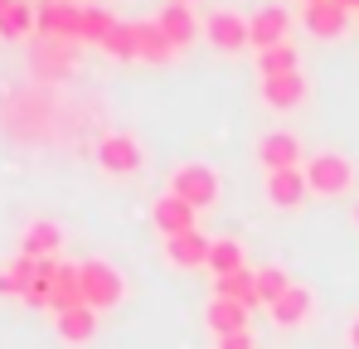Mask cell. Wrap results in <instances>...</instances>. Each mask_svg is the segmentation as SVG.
<instances>
[{
  "label": "cell",
  "mask_w": 359,
  "mask_h": 349,
  "mask_svg": "<svg viewBox=\"0 0 359 349\" xmlns=\"http://www.w3.org/2000/svg\"><path fill=\"white\" fill-rule=\"evenodd\" d=\"M219 349H257V345H252V330H238V335H219Z\"/></svg>",
  "instance_id": "f1b7e54d"
},
{
  "label": "cell",
  "mask_w": 359,
  "mask_h": 349,
  "mask_svg": "<svg viewBox=\"0 0 359 349\" xmlns=\"http://www.w3.org/2000/svg\"><path fill=\"white\" fill-rule=\"evenodd\" d=\"M301 5H316V0H301Z\"/></svg>",
  "instance_id": "e575fe53"
},
{
  "label": "cell",
  "mask_w": 359,
  "mask_h": 349,
  "mask_svg": "<svg viewBox=\"0 0 359 349\" xmlns=\"http://www.w3.org/2000/svg\"><path fill=\"white\" fill-rule=\"evenodd\" d=\"M151 224H156L161 238H180V233H194V228H199V209H189L180 194L165 189V194L151 204Z\"/></svg>",
  "instance_id": "9c48e42d"
},
{
  "label": "cell",
  "mask_w": 359,
  "mask_h": 349,
  "mask_svg": "<svg viewBox=\"0 0 359 349\" xmlns=\"http://www.w3.org/2000/svg\"><path fill=\"white\" fill-rule=\"evenodd\" d=\"M350 224H355V233H359V199H355V214H350Z\"/></svg>",
  "instance_id": "4dcf8cb0"
},
{
  "label": "cell",
  "mask_w": 359,
  "mask_h": 349,
  "mask_svg": "<svg viewBox=\"0 0 359 349\" xmlns=\"http://www.w3.org/2000/svg\"><path fill=\"white\" fill-rule=\"evenodd\" d=\"M117 29V15L112 10H102V5H88V15H83V44H97L102 49V39Z\"/></svg>",
  "instance_id": "83f0119b"
},
{
  "label": "cell",
  "mask_w": 359,
  "mask_h": 349,
  "mask_svg": "<svg viewBox=\"0 0 359 349\" xmlns=\"http://www.w3.org/2000/svg\"><path fill=\"white\" fill-rule=\"evenodd\" d=\"M10 5H15V0H0V15H5V10H10Z\"/></svg>",
  "instance_id": "d6a6232c"
},
{
  "label": "cell",
  "mask_w": 359,
  "mask_h": 349,
  "mask_svg": "<svg viewBox=\"0 0 359 349\" xmlns=\"http://www.w3.org/2000/svg\"><path fill=\"white\" fill-rule=\"evenodd\" d=\"M345 349H359V310L350 315V325H345Z\"/></svg>",
  "instance_id": "f546056e"
},
{
  "label": "cell",
  "mask_w": 359,
  "mask_h": 349,
  "mask_svg": "<svg viewBox=\"0 0 359 349\" xmlns=\"http://www.w3.org/2000/svg\"><path fill=\"white\" fill-rule=\"evenodd\" d=\"M209 238L194 228V233H180V238H165V262L170 267H184V272H194V267H204L209 262Z\"/></svg>",
  "instance_id": "2e32d148"
},
{
  "label": "cell",
  "mask_w": 359,
  "mask_h": 349,
  "mask_svg": "<svg viewBox=\"0 0 359 349\" xmlns=\"http://www.w3.org/2000/svg\"><path fill=\"white\" fill-rule=\"evenodd\" d=\"M34 272H39V262L25 257V252H15L10 262H0V296H29Z\"/></svg>",
  "instance_id": "d6986e66"
},
{
  "label": "cell",
  "mask_w": 359,
  "mask_h": 349,
  "mask_svg": "<svg viewBox=\"0 0 359 349\" xmlns=\"http://www.w3.org/2000/svg\"><path fill=\"white\" fill-rule=\"evenodd\" d=\"M165 189L180 194L189 209L209 214V209L219 204V194H224V179H219V170H214L209 160H180L175 170H170V184H165Z\"/></svg>",
  "instance_id": "6da1fadb"
},
{
  "label": "cell",
  "mask_w": 359,
  "mask_h": 349,
  "mask_svg": "<svg viewBox=\"0 0 359 349\" xmlns=\"http://www.w3.org/2000/svg\"><path fill=\"white\" fill-rule=\"evenodd\" d=\"M311 310H316V296H311L306 287H292L282 301H272V306H267V320H272L277 330H297V325L311 320Z\"/></svg>",
  "instance_id": "9a60e30c"
},
{
  "label": "cell",
  "mask_w": 359,
  "mask_h": 349,
  "mask_svg": "<svg viewBox=\"0 0 359 349\" xmlns=\"http://www.w3.org/2000/svg\"><path fill=\"white\" fill-rule=\"evenodd\" d=\"M277 44H292V10L287 5H257L248 15V49H277Z\"/></svg>",
  "instance_id": "8992f818"
},
{
  "label": "cell",
  "mask_w": 359,
  "mask_h": 349,
  "mask_svg": "<svg viewBox=\"0 0 359 349\" xmlns=\"http://www.w3.org/2000/svg\"><path fill=\"white\" fill-rule=\"evenodd\" d=\"M29 29H39V10L29 0H15L5 15H0V39H25Z\"/></svg>",
  "instance_id": "d4e9b609"
},
{
  "label": "cell",
  "mask_w": 359,
  "mask_h": 349,
  "mask_svg": "<svg viewBox=\"0 0 359 349\" xmlns=\"http://www.w3.org/2000/svg\"><path fill=\"white\" fill-rule=\"evenodd\" d=\"M102 54H112V58H141V49H136V20H117V29L102 39Z\"/></svg>",
  "instance_id": "4316f807"
},
{
  "label": "cell",
  "mask_w": 359,
  "mask_h": 349,
  "mask_svg": "<svg viewBox=\"0 0 359 349\" xmlns=\"http://www.w3.org/2000/svg\"><path fill=\"white\" fill-rule=\"evenodd\" d=\"M204 39H209V49H219V54H243V49H248V15L229 10V5H214V10L204 15Z\"/></svg>",
  "instance_id": "52a82bcc"
},
{
  "label": "cell",
  "mask_w": 359,
  "mask_h": 349,
  "mask_svg": "<svg viewBox=\"0 0 359 349\" xmlns=\"http://www.w3.org/2000/svg\"><path fill=\"white\" fill-rule=\"evenodd\" d=\"M156 25L165 29V39L184 49V44H194L199 39V15H194V5H180V0H165L161 5V15H156Z\"/></svg>",
  "instance_id": "5bb4252c"
},
{
  "label": "cell",
  "mask_w": 359,
  "mask_h": 349,
  "mask_svg": "<svg viewBox=\"0 0 359 349\" xmlns=\"http://www.w3.org/2000/svg\"><path fill=\"white\" fill-rule=\"evenodd\" d=\"M93 156H97V170L112 174V179H131V174L146 170V146H141V136H131V131H107Z\"/></svg>",
  "instance_id": "277c9868"
},
{
  "label": "cell",
  "mask_w": 359,
  "mask_h": 349,
  "mask_svg": "<svg viewBox=\"0 0 359 349\" xmlns=\"http://www.w3.org/2000/svg\"><path fill=\"white\" fill-rule=\"evenodd\" d=\"M248 306H238V301H229V296H214L209 306H204V325L214 330V335H238V330H248Z\"/></svg>",
  "instance_id": "e0dca14e"
},
{
  "label": "cell",
  "mask_w": 359,
  "mask_h": 349,
  "mask_svg": "<svg viewBox=\"0 0 359 349\" xmlns=\"http://www.w3.org/2000/svg\"><path fill=\"white\" fill-rule=\"evenodd\" d=\"M78 287H83V306L112 310V306H121V296H126V277H121L107 257H88V262H78Z\"/></svg>",
  "instance_id": "3957f363"
},
{
  "label": "cell",
  "mask_w": 359,
  "mask_h": 349,
  "mask_svg": "<svg viewBox=\"0 0 359 349\" xmlns=\"http://www.w3.org/2000/svg\"><path fill=\"white\" fill-rule=\"evenodd\" d=\"M252 156H257V165H262L267 174H272V170H297V165H306L301 136H297V131H287V126L262 131V136H257V146H252Z\"/></svg>",
  "instance_id": "5b68a950"
},
{
  "label": "cell",
  "mask_w": 359,
  "mask_h": 349,
  "mask_svg": "<svg viewBox=\"0 0 359 349\" xmlns=\"http://www.w3.org/2000/svg\"><path fill=\"white\" fill-rule=\"evenodd\" d=\"M20 252H25V257H34V262L59 257V252H63V228L54 224V219H29L25 233H20Z\"/></svg>",
  "instance_id": "7c38bea8"
},
{
  "label": "cell",
  "mask_w": 359,
  "mask_h": 349,
  "mask_svg": "<svg viewBox=\"0 0 359 349\" xmlns=\"http://www.w3.org/2000/svg\"><path fill=\"white\" fill-rule=\"evenodd\" d=\"M214 296H229V301H238L248 310L262 306V301H257V277H252V267H248V272H229V277H214Z\"/></svg>",
  "instance_id": "603a6c76"
},
{
  "label": "cell",
  "mask_w": 359,
  "mask_h": 349,
  "mask_svg": "<svg viewBox=\"0 0 359 349\" xmlns=\"http://www.w3.org/2000/svg\"><path fill=\"white\" fill-rule=\"evenodd\" d=\"M301 170H306V184L316 199H340L355 189V160L340 151H311Z\"/></svg>",
  "instance_id": "7a4b0ae2"
},
{
  "label": "cell",
  "mask_w": 359,
  "mask_h": 349,
  "mask_svg": "<svg viewBox=\"0 0 359 349\" xmlns=\"http://www.w3.org/2000/svg\"><path fill=\"white\" fill-rule=\"evenodd\" d=\"M204 272H214V277H229V272H248V252H243L238 238H219V242L209 247V262H204Z\"/></svg>",
  "instance_id": "7402d4cb"
},
{
  "label": "cell",
  "mask_w": 359,
  "mask_h": 349,
  "mask_svg": "<svg viewBox=\"0 0 359 349\" xmlns=\"http://www.w3.org/2000/svg\"><path fill=\"white\" fill-rule=\"evenodd\" d=\"M136 49H141L146 63H170V58L180 54L175 44L165 39V29H161L156 20H136Z\"/></svg>",
  "instance_id": "ffe728a7"
},
{
  "label": "cell",
  "mask_w": 359,
  "mask_h": 349,
  "mask_svg": "<svg viewBox=\"0 0 359 349\" xmlns=\"http://www.w3.org/2000/svg\"><path fill=\"white\" fill-rule=\"evenodd\" d=\"M301 25H306L316 39H340L345 25H350V10L335 5V0H316V5H301Z\"/></svg>",
  "instance_id": "4fadbf2b"
},
{
  "label": "cell",
  "mask_w": 359,
  "mask_h": 349,
  "mask_svg": "<svg viewBox=\"0 0 359 349\" xmlns=\"http://www.w3.org/2000/svg\"><path fill=\"white\" fill-rule=\"evenodd\" d=\"M54 330H59V340H68V345H88L97 335V310L93 306H68V310L54 315Z\"/></svg>",
  "instance_id": "ac0fdd59"
},
{
  "label": "cell",
  "mask_w": 359,
  "mask_h": 349,
  "mask_svg": "<svg viewBox=\"0 0 359 349\" xmlns=\"http://www.w3.org/2000/svg\"><path fill=\"white\" fill-rule=\"evenodd\" d=\"M335 5H345V10H359V0H335Z\"/></svg>",
  "instance_id": "1f68e13d"
},
{
  "label": "cell",
  "mask_w": 359,
  "mask_h": 349,
  "mask_svg": "<svg viewBox=\"0 0 359 349\" xmlns=\"http://www.w3.org/2000/svg\"><path fill=\"white\" fill-rule=\"evenodd\" d=\"M180 5H199V0H180Z\"/></svg>",
  "instance_id": "836d02e7"
},
{
  "label": "cell",
  "mask_w": 359,
  "mask_h": 349,
  "mask_svg": "<svg viewBox=\"0 0 359 349\" xmlns=\"http://www.w3.org/2000/svg\"><path fill=\"white\" fill-rule=\"evenodd\" d=\"M68 306H83V287H78V262H59L54 287H49V310L59 315Z\"/></svg>",
  "instance_id": "44dd1931"
},
{
  "label": "cell",
  "mask_w": 359,
  "mask_h": 349,
  "mask_svg": "<svg viewBox=\"0 0 359 349\" xmlns=\"http://www.w3.org/2000/svg\"><path fill=\"white\" fill-rule=\"evenodd\" d=\"M252 277H257V301H262V306L282 301L287 291L297 287V282H292V272H282L277 262H267V267H252Z\"/></svg>",
  "instance_id": "cb8c5ba5"
},
{
  "label": "cell",
  "mask_w": 359,
  "mask_h": 349,
  "mask_svg": "<svg viewBox=\"0 0 359 349\" xmlns=\"http://www.w3.org/2000/svg\"><path fill=\"white\" fill-rule=\"evenodd\" d=\"M297 68H301L297 44H277V49L257 54V78H277V73H297Z\"/></svg>",
  "instance_id": "484cf974"
},
{
  "label": "cell",
  "mask_w": 359,
  "mask_h": 349,
  "mask_svg": "<svg viewBox=\"0 0 359 349\" xmlns=\"http://www.w3.org/2000/svg\"><path fill=\"white\" fill-rule=\"evenodd\" d=\"M257 93H262V102L272 107V112H292L306 102V93H311V83H306V73H277V78H257Z\"/></svg>",
  "instance_id": "30bf717a"
},
{
  "label": "cell",
  "mask_w": 359,
  "mask_h": 349,
  "mask_svg": "<svg viewBox=\"0 0 359 349\" xmlns=\"http://www.w3.org/2000/svg\"><path fill=\"white\" fill-rule=\"evenodd\" d=\"M83 15H88L83 0H39V29L49 39H63V44L83 39Z\"/></svg>",
  "instance_id": "ba28073f"
},
{
  "label": "cell",
  "mask_w": 359,
  "mask_h": 349,
  "mask_svg": "<svg viewBox=\"0 0 359 349\" xmlns=\"http://www.w3.org/2000/svg\"><path fill=\"white\" fill-rule=\"evenodd\" d=\"M262 194H267V204L272 209H301L306 199H311V184H306V170H272L262 179Z\"/></svg>",
  "instance_id": "8fae6325"
}]
</instances>
